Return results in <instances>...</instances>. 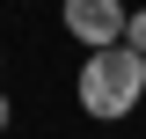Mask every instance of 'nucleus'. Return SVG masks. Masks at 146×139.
<instances>
[{"instance_id": "f03ea898", "label": "nucleus", "mask_w": 146, "mask_h": 139, "mask_svg": "<svg viewBox=\"0 0 146 139\" xmlns=\"http://www.w3.org/2000/svg\"><path fill=\"white\" fill-rule=\"evenodd\" d=\"M58 22H66V37L80 44V51H110V44H124L131 7H124V0H66Z\"/></svg>"}, {"instance_id": "f257e3e1", "label": "nucleus", "mask_w": 146, "mask_h": 139, "mask_svg": "<svg viewBox=\"0 0 146 139\" xmlns=\"http://www.w3.org/2000/svg\"><path fill=\"white\" fill-rule=\"evenodd\" d=\"M73 95H80V110H88L95 124L131 117V110H139V95H146V59L131 51V44L88 51V59H80V73H73Z\"/></svg>"}, {"instance_id": "20e7f679", "label": "nucleus", "mask_w": 146, "mask_h": 139, "mask_svg": "<svg viewBox=\"0 0 146 139\" xmlns=\"http://www.w3.org/2000/svg\"><path fill=\"white\" fill-rule=\"evenodd\" d=\"M7 124H15V103H7V95H0V132H7Z\"/></svg>"}, {"instance_id": "7ed1b4c3", "label": "nucleus", "mask_w": 146, "mask_h": 139, "mask_svg": "<svg viewBox=\"0 0 146 139\" xmlns=\"http://www.w3.org/2000/svg\"><path fill=\"white\" fill-rule=\"evenodd\" d=\"M124 44L146 59V7H131V22H124Z\"/></svg>"}]
</instances>
